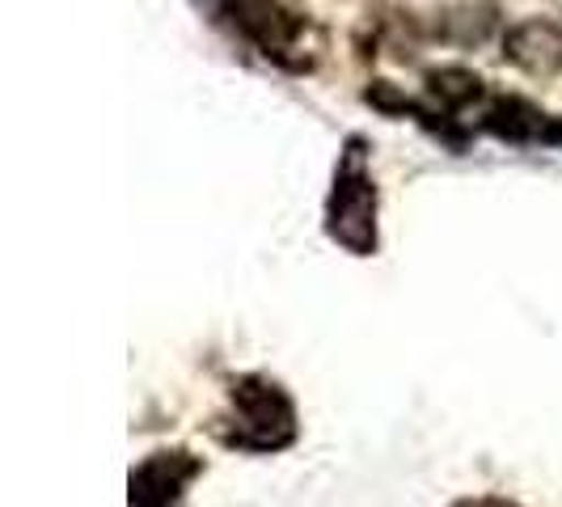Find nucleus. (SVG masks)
Here are the masks:
<instances>
[{"label":"nucleus","instance_id":"f257e3e1","mask_svg":"<svg viewBox=\"0 0 562 507\" xmlns=\"http://www.w3.org/2000/svg\"><path fill=\"white\" fill-rule=\"evenodd\" d=\"M212 436L237 452H258L271 457L296 444L301 422H296V402L280 381L246 372L228 381V410L212 422Z\"/></svg>","mask_w":562,"mask_h":507},{"label":"nucleus","instance_id":"f03ea898","mask_svg":"<svg viewBox=\"0 0 562 507\" xmlns=\"http://www.w3.org/2000/svg\"><path fill=\"white\" fill-rule=\"evenodd\" d=\"M368 144L360 136H351L335 169V187L326 199V237L338 250L368 258L376 254L381 237H376V182L368 169Z\"/></svg>","mask_w":562,"mask_h":507},{"label":"nucleus","instance_id":"7ed1b4c3","mask_svg":"<svg viewBox=\"0 0 562 507\" xmlns=\"http://www.w3.org/2000/svg\"><path fill=\"white\" fill-rule=\"evenodd\" d=\"M233 18L241 34L267 59H276L288 72H310L317 59L313 22L296 0H233Z\"/></svg>","mask_w":562,"mask_h":507},{"label":"nucleus","instance_id":"20e7f679","mask_svg":"<svg viewBox=\"0 0 562 507\" xmlns=\"http://www.w3.org/2000/svg\"><path fill=\"white\" fill-rule=\"evenodd\" d=\"M203 474V461L187 449L148 452L127 478V504L132 507H182L187 486Z\"/></svg>","mask_w":562,"mask_h":507},{"label":"nucleus","instance_id":"39448f33","mask_svg":"<svg viewBox=\"0 0 562 507\" xmlns=\"http://www.w3.org/2000/svg\"><path fill=\"white\" fill-rule=\"evenodd\" d=\"M504 59L516 64L520 72H529L537 81H550L562 72V26L546 22V18H529L516 22L504 34Z\"/></svg>","mask_w":562,"mask_h":507},{"label":"nucleus","instance_id":"423d86ee","mask_svg":"<svg viewBox=\"0 0 562 507\" xmlns=\"http://www.w3.org/2000/svg\"><path fill=\"white\" fill-rule=\"evenodd\" d=\"M457 507H516V504H507V499H495V495H491V499H461Z\"/></svg>","mask_w":562,"mask_h":507}]
</instances>
